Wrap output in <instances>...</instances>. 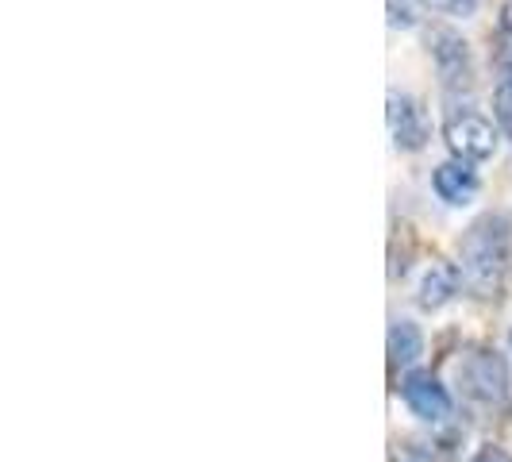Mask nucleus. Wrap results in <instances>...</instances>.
I'll list each match as a JSON object with an SVG mask.
<instances>
[{
  "instance_id": "f257e3e1",
  "label": "nucleus",
  "mask_w": 512,
  "mask_h": 462,
  "mask_svg": "<svg viewBox=\"0 0 512 462\" xmlns=\"http://www.w3.org/2000/svg\"><path fill=\"white\" fill-rule=\"evenodd\" d=\"M512 255V216L505 208H493L482 212L470 228L459 235V270L462 282L470 285L474 293L489 297L505 270H509Z\"/></svg>"
},
{
  "instance_id": "f03ea898",
  "label": "nucleus",
  "mask_w": 512,
  "mask_h": 462,
  "mask_svg": "<svg viewBox=\"0 0 512 462\" xmlns=\"http://www.w3.org/2000/svg\"><path fill=\"white\" fill-rule=\"evenodd\" d=\"M443 143L451 147L455 158L470 162V166L474 162H489L497 154V128H493V120H486L482 112L455 104L443 116Z\"/></svg>"
},
{
  "instance_id": "7ed1b4c3",
  "label": "nucleus",
  "mask_w": 512,
  "mask_h": 462,
  "mask_svg": "<svg viewBox=\"0 0 512 462\" xmlns=\"http://www.w3.org/2000/svg\"><path fill=\"white\" fill-rule=\"evenodd\" d=\"M428 54L436 62L443 93H470L474 89V54H470V43L462 39L455 27H432L428 31Z\"/></svg>"
},
{
  "instance_id": "20e7f679",
  "label": "nucleus",
  "mask_w": 512,
  "mask_h": 462,
  "mask_svg": "<svg viewBox=\"0 0 512 462\" xmlns=\"http://www.w3.org/2000/svg\"><path fill=\"white\" fill-rule=\"evenodd\" d=\"M459 385L466 397L482 405H497L509 393V366L493 347H474L470 355L459 359Z\"/></svg>"
},
{
  "instance_id": "39448f33",
  "label": "nucleus",
  "mask_w": 512,
  "mask_h": 462,
  "mask_svg": "<svg viewBox=\"0 0 512 462\" xmlns=\"http://www.w3.org/2000/svg\"><path fill=\"white\" fill-rule=\"evenodd\" d=\"M385 120H389V135H393V147L397 151L416 154L428 147L432 120H428V108L420 104V97L401 93V89H389V97H385Z\"/></svg>"
},
{
  "instance_id": "423d86ee",
  "label": "nucleus",
  "mask_w": 512,
  "mask_h": 462,
  "mask_svg": "<svg viewBox=\"0 0 512 462\" xmlns=\"http://www.w3.org/2000/svg\"><path fill=\"white\" fill-rule=\"evenodd\" d=\"M493 116L497 128L512 135V0L501 4L493 31Z\"/></svg>"
},
{
  "instance_id": "0eeeda50",
  "label": "nucleus",
  "mask_w": 512,
  "mask_h": 462,
  "mask_svg": "<svg viewBox=\"0 0 512 462\" xmlns=\"http://www.w3.org/2000/svg\"><path fill=\"white\" fill-rule=\"evenodd\" d=\"M401 397H405V405H409L412 416H420V420H428V424H439V420L451 416V393H447V385L439 382L436 374H428V370L405 374Z\"/></svg>"
},
{
  "instance_id": "6e6552de",
  "label": "nucleus",
  "mask_w": 512,
  "mask_h": 462,
  "mask_svg": "<svg viewBox=\"0 0 512 462\" xmlns=\"http://www.w3.org/2000/svg\"><path fill=\"white\" fill-rule=\"evenodd\" d=\"M432 189H436V197L443 205L466 208L482 193V178H478V170L470 162L447 158V162H439L436 170H432Z\"/></svg>"
},
{
  "instance_id": "1a4fd4ad",
  "label": "nucleus",
  "mask_w": 512,
  "mask_h": 462,
  "mask_svg": "<svg viewBox=\"0 0 512 462\" xmlns=\"http://www.w3.org/2000/svg\"><path fill=\"white\" fill-rule=\"evenodd\" d=\"M459 282H462L459 266L436 262V266H428V274L420 278V293H416V301H420V308L436 312V308H443L455 293H459Z\"/></svg>"
},
{
  "instance_id": "9d476101",
  "label": "nucleus",
  "mask_w": 512,
  "mask_h": 462,
  "mask_svg": "<svg viewBox=\"0 0 512 462\" xmlns=\"http://www.w3.org/2000/svg\"><path fill=\"white\" fill-rule=\"evenodd\" d=\"M424 355V332L412 320H393L389 324V366H412Z\"/></svg>"
},
{
  "instance_id": "9b49d317",
  "label": "nucleus",
  "mask_w": 512,
  "mask_h": 462,
  "mask_svg": "<svg viewBox=\"0 0 512 462\" xmlns=\"http://www.w3.org/2000/svg\"><path fill=\"white\" fill-rule=\"evenodd\" d=\"M416 8H412V0H389V24L393 27H412L416 24V16H412Z\"/></svg>"
},
{
  "instance_id": "f8f14e48",
  "label": "nucleus",
  "mask_w": 512,
  "mask_h": 462,
  "mask_svg": "<svg viewBox=\"0 0 512 462\" xmlns=\"http://www.w3.org/2000/svg\"><path fill=\"white\" fill-rule=\"evenodd\" d=\"M436 4L447 12V16H462V20H466V16H474V12L482 8V0H436Z\"/></svg>"
},
{
  "instance_id": "ddd939ff",
  "label": "nucleus",
  "mask_w": 512,
  "mask_h": 462,
  "mask_svg": "<svg viewBox=\"0 0 512 462\" xmlns=\"http://www.w3.org/2000/svg\"><path fill=\"white\" fill-rule=\"evenodd\" d=\"M470 462H512V455L505 451V447H493V443H486V447H482V451H478Z\"/></svg>"
},
{
  "instance_id": "4468645a",
  "label": "nucleus",
  "mask_w": 512,
  "mask_h": 462,
  "mask_svg": "<svg viewBox=\"0 0 512 462\" xmlns=\"http://www.w3.org/2000/svg\"><path fill=\"white\" fill-rule=\"evenodd\" d=\"M509 343H512V335H509Z\"/></svg>"
}]
</instances>
